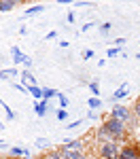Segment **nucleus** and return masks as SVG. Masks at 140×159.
Segmentation results:
<instances>
[{"mask_svg":"<svg viewBox=\"0 0 140 159\" xmlns=\"http://www.w3.org/2000/svg\"><path fill=\"white\" fill-rule=\"evenodd\" d=\"M125 136H127V125L117 121V119H113V117H108L106 121L102 123V127L98 129V140L100 142H108V140L123 142Z\"/></svg>","mask_w":140,"mask_h":159,"instance_id":"obj_1","label":"nucleus"},{"mask_svg":"<svg viewBox=\"0 0 140 159\" xmlns=\"http://www.w3.org/2000/svg\"><path fill=\"white\" fill-rule=\"evenodd\" d=\"M102 159H117L119 153H121V144L115 142V140H108V142H100V148H98Z\"/></svg>","mask_w":140,"mask_h":159,"instance_id":"obj_2","label":"nucleus"},{"mask_svg":"<svg viewBox=\"0 0 140 159\" xmlns=\"http://www.w3.org/2000/svg\"><path fill=\"white\" fill-rule=\"evenodd\" d=\"M108 117H113V119H117V121H121V123L127 125V123H132V119H134V112H129V108L123 106V104H115Z\"/></svg>","mask_w":140,"mask_h":159,"instance_id":"obj_3","label":"nucleus"},{"mask_svg":"<svg viewBox=\"0 0 140 159\" xmlns=\"http://www.w3.org/2000/svg\"><path fill=\"white\" fill-rule=\"evenodd\" d=\"M138 157H140V147L138 144H123L117 159H138Z\"/></svg>","mask_w":140,"mask_h":159,"instance_id":"obj_4","label":"nucleus"},{"mask_svg":"<svg viewBox=\"0 0 140 159\" xmlns=\"http://www.w3.org/2000/svg\"><path fill=\"white\" fill-rule=\"evenodd\" d=\"M66 151H70V153H83V148H85V140H81V138H76V140H66L62 144Z\"/></svg>","mask_w":140,"mask_h":159,"instance_id":"obj_5","label":"nucleus"},{"mask_svg":"<svg viewBox=\"0 0 140 159\" xmlns=\"http://www.w3.org/2000/svg\"><path fill=\"white\" fill-rule=\"evenodd\" d=\"M9 157L11 159H30L32 157V153L28 151V148H24V147H11L9 148Z\"/></svg>","mask_w":140,"mask_h":159,"instance_id":"obj_6","label":"nucleus"},{"mask_svg":"<svg viewBox=\"0 0 140 159\" xmlns=\"http://www.w3.org/2000/svg\"><path fill=\"white\" fill-rule=\"evenodd\" d=\"M19 81H21V85L24 87H32V85H38V81L32 76L30 70H21V76H19Z\"/></svg>","mask_w":140,"mask_h":159,"instance_id":"obj_7","label":"nucleus"},{"mask_svg":"<svg viewBox=\"0 0 140 159\" xmlns=\"http://www.w3.org/2000/svg\"><path fill=\"white\" fill-rule=\"evenodd\" d=\"M127 93H129V91H127V85L123 83V85L119 87L117 91H113V96H111V102H119V100L127 98Z\"/></svg>","mask_w":140,"mask_h":159,"instance_id":"obj_8","label":"nucleus"},{"mask_svg":"<svg viewBox=\"0 0 140 159\" xmlns=\"http://www.w3.org/2000/svg\"><path fill=\"white\" fill-rule=\"evenodd\" d=\"M60 153H62L64 159H87L85 153H70V151H66L64 147H60Z\"/></svg>","mask_w":140,"mask_h":159,"instance_id":"obj_9","label":"nucleus"},{"mask_svg":"<svg viewBox=\"0 0 140 159\" xmlns=\"http://www.w3.org/2000/svg\"><path fill=\"white\" fill-rule=\"evenodd\" d=\"M25 89H28V93H30L32 98L36 100V102H43V87L32 85V87H25Z\"/></svg>","mask_w":140,"mask_h":159,"instance_id":"obj_10","label":"nucleus"},{"mask_svg":"<svg viewBox=\"0 0 140 159\" xmlns=\"http://www.w3.org/2000/svg\"><path fill=\"white\" fill-rule=\"evenodd\" d=\"M17 4H19L17 0H0V13H9V11H13Z\"/></svg>","mask_w":140,"mask_h":159,"instance_id":"obj_11","label":"nucleus"},{"mask_svg":"<svg viewBox=\"0 0 140 159\" xmlns=\"http://www.w3.org/2000/svg\"><path fill=\"white\" fill-rule=\"evenodd\" d=\"M34 110H36L38 117H45V115L49 112V102H45V100H43V102H36V104H34Z\"/></svg>","mask_w":140,"mask_h":159,"instance_id":"obj_12","label":"nucleus"},{"mask_svg":"<svg viewBox=\"0 0 140 159\" xmlns=\"http://www.w3.org/2000/svg\"><path fill=\"white\" fill-rule=\"evenodd\" d=\"M45 11V7L43 4H34V7H28L24 13V17H34V15H38V13H43Z\"/></svg>","mask_w":140,"mask_h":159,"instance_id":"obj_13","label":"nucleus"},{"mask_svg":"<svg viewBox=\"0 0 140 159\" xmlns=\"http://www.w3.org/2000/svg\"><path fill=\"white\" fill-rule=\"evenodd\" d=\"M11 53H13V64H24L25 55L21 53V49H19V47H11Z\"/></svg>","mask_w":140,"mask_h":159,"instance_id":"obj_14","label":"nucleus"},{"mask_svg":"<svg viewBox=\"0 0 140 159\" xmlns=\"http://www.w3.org/2000/svg\"><path fill=\"white\" fill-rule=\"evenodd\" d=\"M13 76H21V72L17 68H7V70H0V79H13Z\"/></svg>","mask_w":140,"mask_h":159,"instance_id":"obj_15","label":"nucleus"},{"mask_svg":"<svg viewBox=\"0 0 140 159\" xmlns=\"http://www.w3.org/2000/svg\"><path fill=\"white\" fill-rule=\"evenodd\" d=\"M51 98H57V91H55L53 87H43V100L49 102Z\"/></svg>","mask_w":140,"mask_h":159,"instance_id":"obj_16","label":"nucleus"},{"mask_svg":"<svg viewBox=\"0 0 140 159\" xmlns=\"http://www.w3.org/2000/svg\"><path fill=\"white\" fill-rule=\"evenodd\" d=\"M0 106L4 108V112H7V119H9V121H15V119H17V115L11 110V106H9V104H4V100H2V98H0Z\"/></svg>","mask_w":140,"mask_h":159,"instance_id":"obj_17","label":"nucleus"},{"mask_svg":"<svg viewBox=\"0 0 140 159\" xmlns=\"http://www.w3.org/2000/svg\"><path fill=\"white\" fill-rule=\"evenodd\" d=\"M89 91L93 93V98H100V83L98 81H91L89 83Z\"/></svg>","mask_w":140,"mask_h":159,"instance_id":"obj_18","label":"nucleus"},{"mask_svg":"<svg viewBox=\"0 0 140 159\" xmlns=\"http://www.w3.org/2000/svg\"><path fill=\"white\" fill-rule=\"evenodd\" d=\"M40 159H64V157H62V153H60V151H49L47 155H43Z\"/></svg>","mask_w":140,"mask_h":159,"instance_id":"obj_19","label":"nucleus"},{"mask_svg":"<svg viewBox=\"0 0 140 159\" xmlns=\"http://www.w3.org/2000/svg\"><path fill=\"white\" fill-rule=\"evenodd\" d=\"M55 117H57V121H60V123H62V121H66V119H68V110H66V108H57Z\"/></svg>","mask_w":140,"mask_h":159,"instance_id":"obj_20","label":"nucleus"},{"mask_svg":"<svg viewBox=\"0 0 140 159\" xmlns=\"http://www.w3.org/2000/svg\"><path fill=\"white\" fill-rule=\"evenodd\" d=\"M38 148H49L51 147V142L47 140V138H36V142H34Z\"/></svg>","mask_w":140,"mask_h":159,"instance_id":"obj_21","label":"nucleus"},{"mask_svg":"<svg viewBox=\"0 0 140 159\" xmlns=\"http://www.w3.org/2000/svg\"><path fill=\"white\" fill-rule=\"evenodd\" d=\"M100 106H102V100L100 98H89V108H91V110L100 108Z\"/></svg>","mask_w":140,"mask_h":159,"instance_id":"obj_22","label":"nucleus"},{"mask_svg":"<svg viewBox=\"0 0 140 159\" xmlns=\"http://www.w3.org/2000/svg\"><path fill=\"white\" fill-rule=\"evenodd\" d=\"M121 53V47H111V49L106 51V57H117Z\"/></svg>","mask_w":140,"mask_h":159,"instance_id":"obj_23","label":"nucleus"},{"mask_svg":"<svg viewBox=\"0 0 140 159\" xmlns=\"http://www.w3.org/2000/svg\"><path fill=\"white\" fill-rule=\"evenodd\" d=\"M57 102H60V108H66L68 106V98L64 93H57Z\"/></svg>","mask_w":140,"mask_h":159,"instance_id":"obj_24","label":"nucleus"},{"mask_svg":"<svg viewBox=\"0 0 140 159\" xmlns=\"http://www.w3.org/2000/svg\"><path fill=\"white\" fill-rule=\"evenodd\" d=\"M132 112H134V117L140 121V98L136 100V104H134V110H132Z\"/></svg>","mask_w":140,"mask_h":159,"instance_id":"obj_25","label":"nucleus"},{"mask_svg":"<svg viewBox=\"0 0 140 159\" xmlns=\"http://www.w3.org/2000/svg\"><path fill=\"white\" fill-rule=\"evenodd\" d=\"M108 30H111V21H106V24L100 25V34H102V36H106V34H108Z\"/></svg>","mask_w":140,"mask_h":159,"instance_id":"obj_26","label":"nucleus"},{"mask_svg":"<svg viewBox=\"0 0 140 159\" xmlns=\"http://www.w3.org/2000/svg\"><path fill=\"white\" fill-rule=\"evenodd\" d=\"M79 9H89V7H93V2H75Z\"/></svg>","mask_w":140,"mask_h":159,"instance_id":"obj_27","label":"nucleus"},{"mask_svg":"<svg viewBox=\"0 0 140 159\" xmlns=\"http://www.w3.org/2000/svg\"><path fill=\"white\" fill-rule=\"evenodd\" d=\"M91 57H93V51H91V49L83 51V60H91Z\"/></svg>","mask_w":140,"mask_h":159,"instance_id":"obj_28","label":"nucleus"},{"mask_svg":"<svg viewBox=\"0 0 140 159\" xmlns=\"http://www.w3.org/2000/svg\"><path fill=\"white\" fill-rule=\"evenodd\" d=\"M83 123V119H79V121H72V123H68V129H75V127H79Z\"/></svg>","mask_w":140,"mask_h":159,"instance_id":"obj_29","label":"nucleus"},{"mask_svg":"<svg viewBox=\"0 0 140 159\" xmlns=\"http://www.w3.org/2000/svg\"><path fill=\"white\" fill-rule=\"evenodd\" d=\"M55 36H57V32H55V30H51V32L45 34V40H51V38H55Z\"/></svg>","mask_w":140,"mask_h":159,"instance_id":"obj_30","label":"nucleus"},{"mask_svg":"<svg viewBox=\"0 0 140 159\" xmlns=\"http://www.w3.org/2000/svg\"><path fill=\"white\" fill-rule=\"evenodd\" d=\"M87 119H89V121H96V119H98V115H96L93 110H89V112H87Z\"/></svg>","mask_w":140,"mask_h":159,"instance_id":"obj_31","label":"nucleus"},{"mask_svg":"<svg viewBox=\"0 0 140 159\" xmlns=\"http://www.w3.org/2000/svg\"><path fill=\"white\" fill-rule=\"evenodd\" d=\"M115 45H117V47H123V45H125V38H115Z\"/></svg>","mask_w":140,"mask_h":159,"instance_id":"obj_32","label":"nucleus"},{"mask_svg":"<svg viewBox=\"0 0 140 159\" xmlns=\"http://www.w3.org/2000/svg\"><path fill=\"white\" fill-rule=\"evenodd\" d=\"M66 19H68V24H75L76 15H75V13H68V17H66Z\"/></svg>","mask_w":140,"mask_h":159,"instance_id":"obj_33","label":"nucleus"},{"mask_svg":"<svg viewBox=\"0 0 140 159\" xmlns=\"http://www.w3.org/2000/svg\"><path fill=\"white\" fill-rule=\"evenodd\" d=\"M91 28H93V24L89 21V24H85V25H83V30H81V32H87V30H91Z\"/></svg>","mask_w":140,"mask_h":159,"instance_id":"obj_34","label":"nucleus"},{"mask_svg":"<svg viewBox=\"0 0 140 159\" xmlns=\"http://www.w3.org/2000/svg\"><path fill=\"white\" fill-rule=\"evenodd\" d=\"M2 127H4V123H2V121H0V129H2Z\"/></svg>","mask_w":140,"mask_h":159,"instance_id":"obj_35","label":"nucleus"},{"mask_svg":"<svg viewBox=\"0 0 140 159\" xmlns=\"http://www.w3.org/2000/svg\"><path fill=\"white\" fill-rule=\"evenodd\" d=\"M136 57H138V60H140V53H138V55H136Z\"/></svg>","mask_w":140,"mask_h":159,"instance_id":"obj_36","label":"nucleus"},{"mask_svg":"<svg viewBox=\"0 0 140 159\" xmlns=\"http://www.w3.org/2000/svg\"><path fill=\"white\" fill-rule=\"evenodd\" d=\"M0 147H2V140H0Z\"/></svg>","mask_w":140,"mask_h":159,"instance_id":"obj_37","label":"nucleus"},{"mask_svg":"<svg viewBox=\"0 0 140 159\" xmlns=\"http://www.w3.org/2000/svg\"><path fill=\"white\" fill-rule=\"evenodd\" d=\"M138 25H140V21H138Z\"/></svg>","mask_w":140,"mask_h":159,"instance_id":"obj_38","label":"nucleus"},{"mask_svg":"<svg viewBox=\"0 0 140 159\" xmlns=\"http://www.w3.org/2000/svg\"><path fill=\"white\" fill-rule=\"evenodd\" d=\"M0 159H2V157H0Z\"/></svg>","mask_w":140,"mask_h":159,"instance_id":"obj_39","label":"nucleus"},{"mask_svg":"<svg viewBox=\"0 0 140 159\" xmlns=\"http://www.w3.org/2000/svg\"><path fill=\"white\" fill-rule=\"evenodd\" d=\"M138 159H140V157H138Z\"/></svg>","mask_w":140,"mask_h":159,"instance_id":"obj_40","label":"nucleus"}]
</instances>
